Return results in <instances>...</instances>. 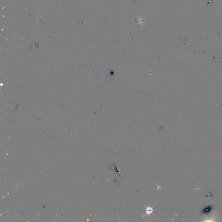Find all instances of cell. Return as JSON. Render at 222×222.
I'll list each match as a JSON object with an SVG mask.
<instances>
[{
	"label": "cell",
	"instance_id": "obj_1",
	"mask_svg": "<svg viewBox=\"0 0 222 222\" xmlns=\"http://www.w3.org/2000/svg\"><path fill=\"white\" fill-rule=\"evenodd\" d=\"M146 208V214L144 215H143V218H144L145 217L146 215H150L151 214H153V216H154V214H153L154 210L153 207H146L144 205Z\"/></svg>",
	"mask_w": 222,
	"mask_h": 222
}]
</instances>
